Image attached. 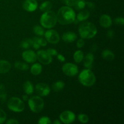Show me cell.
<instances>
[{
  "instance_id": "obj_1",
  "label": "cell",
  "mask_w": 124,
  "mask_h": 124,
  "mask_svg": "<svg viewBox=\"0 0 124 124\" xmlns=\"http://www.w3.org/2000/svg\"><path fill=\"white\" fill-rule=\"evenodd\" d=\"M57 21L62 25H68L74 22L76 19L75 11L69 6L61 7L56 15Z\"/></svg>"
},
{
  "instance_id": "obj_2",
  "label": "cell",
  "mask_w": 124,
  "mask_h": 124,
  "mask_svg": "<svg viewBox=\"0 0 124 124\" xmlns=\"http://www.w3.org/2000/svg\"><path fill=\"white\" fill-rule=\"evenodd\" d=\"M79 34L82 39H92L96 35L98 30L93 23L90 22H84L81 23L78 28Z\"/></svg>"
},
{
  "instance_id": "obj_3",
  "label": "cell",
  "mask_w": 124,
  "mask_h": 124,
  "mask_svg": "<svg viewBox=\"0 0 124 124\" xmlns=\"http://www.w3.org/2000/svg\"><path fill=\"white\" fill-rule=\"evenodd\" d=\"M56 23V14L52 10L44 12L40 18V23L41 25L46 29H50L54 27Z\"/></svg>"
},
{
  "instance_id": "obj_4",
  "label": "cell",
  "mask_w": 124,
  "mask_h": 124,
  "mask_svg": "<svg viewBox=\"0 0 124 124\" xmlns=\"http://www.w3.org/2000/svg\"><path fill=\"white\" fill-rule=\"evenodd\" d=\"M80 83L85 87H92L96 82V76L90 69L83 70L79 75Z\"/></svg>"
},
{
  "instance_id": "obj_5",
  "label": "cell",
  "mask_w": 124,
  "mask_h": 124,
  "mask_svg": "<svg viewBox=\"0 0 124 124\" xmlns=\"http://www.w3.org/2000/svg\"><path fill=\"white\" fill-rule=\"evenodd\" d=\"M28 104L30 110L35 113L41 112L44 107L43 99L39 96H33L28 99Z\"/></svg>"
},
{
  "instance_id": "obj_6",
  "label": "cell",
  "mask_w": 124,
  "mask_h": 124,
  "mask_svg": "<svg viewBox=\"0 0 124 124\" xmlns=\"http://www.w3.org/2000/svg\"><path fill=\"white\" fill-rule=\"evenodd\" d=\"M7 107L10 110L16 113H20L24 111L25 105L23 101L17 97H12L7 102Z\"/></svg>"
},
{
  "instance_id": "obj_7",
  "label": "cell",
  "mask_w": 124,
  "mask_h": 124,
  "mask_svg": "<svg viewBox=\"0 0 124 124\" xmlns=\"http://www.w3.org/2000/svg\"><path fill=\"white\" fill-rule=\"evenodd\" d=\"M63 73L66 76L69 77H73L78 73V67L77 65L73 63H66L64 64L62 67Z\"/></svg>"
},
{
  "instance_id": "obj_8",
  "label": "cell",
  "mask_w": 124,
  "mask_h": 124,
  "mask_svg": "<svg viewBox=\"0 0 124 124\" xmlns=\"http://www.w3.org/2000/svg\"><path fill=\"white\" fill-rule=\"evenodd\" d=\"M45 38L47 42L52 44H58L60 41V37L58 33L56 30L50 29L44 33Z\"/></svg>"
},
{
  "instance_id": "obj_9",
  "label": "cell",
  "mask_w": 124,
  "mask_h": 124,
  "mask_svg": "<svg viewBox=\"0 0 124 124\" xmlns=\"http://www.w3.org/2000/svg\"><path fill=\"white\" fill-rule=\"evenodd\" d=\"M75 113L69 110L63 111L59 115V119L61 122L65 124H70L73 123L75 120Z\"/></svg>"
},
{
  "instance_id": "obj_10",
  "label": "cell",
  "mask_w": 124,
  "mask_h": 124,
  "mask_svg": "<svg viewBox=\"0 0 124 124\" xmlns=\"http://www.w3.org/2000/svg\"><path fill=\"white\" fill-rule=\"evenodd\" d=\"M36 56L38 60L42 64L48 65L52 62V56L50 55L46 50H39L36 53Z\"/></svg>"
},
{
  "instance_id": "obj_11",
  "label": "cell",
  "mask_w": 124,
  "mask_h": 124,
  "mask_svg": "<svg viewBox=\"0 0 124 124\" xmlns=\"http://www.w3.org/2000/svg\"><path fill=\"white\" fill-rule=\"evenodd\" d=\"M36 93L40 96H47L50 93V88L47 84L40 82L35 86Z\"/></svg>"
},
{
  "instance_id": "obj_12",
  "label": "cell",
  "mask_w": 124,
  "mask_h": 124,
  "mask_svg": "<svg viewBox=\"0 0 124 124\" xmlns=\"http://www.w3.org/2000/svg\"><path fill=\"white\" fill-rule=\"evenodd\" d=\"M22 58L28 63H33L37 60L36 53L32 50H25L22 53Z\"/></svg>"
},
{
  "instance_id": "obj_13",
  "label": "cell",
  "mask_w": 124,
  "mask_h": 124,
  "mask_svg": "<svg viewBox=\"0 0 124 124\" xmlns=\"http://www.w3.org/2000/svg\"><path fill=\"white\" fill-rule=\"evenodd\" d=\"M23 6L24 9L27 12H34L38 7V2L36 0H25Z\"/></svg>"
},
{
  "instance_id": "obj_14",
  "label": "cell",
  "mask_w": 124,
  "mask_h": 124,
  "mask_svg": "<svg viewBox=\"0 0 124 124\" xmlns=\"http://www.w3.org/2000/svg\"><path fill=\"white\" fill-rule=\"evenodd\" d=\"M99 24L102 27L108 28L112 25V19L108 15H102L99 18Z\"/></svg>"
},
{
  "instance_id": "obj_15",
  "label": "cell",
  "mask_w": 124,
  "mask_h": 124,
  "mask_svg": "<svg viewBox=\"0 0 124 124\" xmlns=\"http://www.w3.org/2000/svg\"><path fill=\"white\" fill-rule=\"evenodd\" d=\"M77 38V35L73 31H67L65 32L62 36L63 41L67 43H71L74 42Z\"/></svg>"
},
{
  "instance_id": "obj_16",
  "label": "cell",
  "mask_w": 124,
  "mask_h": 124,
  "mask_svg": "<svg viewBox=\"0 0 124 124\" xmlns=\"http://www.w3.org/2000/svg\"><path fill=\"white\" fill-rule=\"evenodd\" d=\"M84 66L86 69H90L93 66V63L94 61V55L92 53H89L84 58Z\"/></svg>"
},
{
  "instance_id": "obj_17",
  "label": "cell",
  "mask_w": 124,
  "mask_h": 124,
  "mask_svg": "<svg viewBox=\"0 0 124 124\" xmlns=\"http://www.w3.org/2000/svg\"><path fill=\"white\" fill-rule=\"evenodd\" d=\"M12 67V65L8 61L6 60H0V74L8 73Z\"/></svg>"
},
{
  "instance_id": "obj_18",
  "label": "cell",
  "mask_w": 124,
  "mask_h": 124,
  "mask_svg": "<svg viewBox=\"0 0 124 124\" xmlns=\"http://www.w3.org/2000/svg\"><path fill=\"white\" fill-rule=\"evenodd\" d=\"M23 90L24 92L27 95H30L34 92V88L33 84L30 81H27L23 84Z\"/></svg>"
},
{
  "instance_id": "obj_19",
  "label": "cell",
  "mask_w": 124,
  "mask_h": 124,
  "mask_svg": "<svg viewBox=\"0 0 124 124\" xmlns=\"http://www.w3.org/2000/svg\"><path fill=\"white\" fill-rule=\"evenodd\" d=\"M90 12L87 10H82L81 12H79L78 14L76 19L79 22L84 21L87 20L90 16Z\"/></svg>"
},
{
  "instance_id": "obj_20",
  "label": "cell",
  "mask_w": 124,
  "mask_h": 124,
  "mask_svg": "<svg viewBox=\"0 0 124 124\" xmlns=\"http://www.w3.org/2000/svg\"><path fill=\"white\" fill-rule=\"evenodd\" d=\"M102 57L107 61H112L115 59V54L110 50H105L102 52Z\"/></svg>"
},
{
  "instance_id": "obj_21",
  "label": "cell",
  "mask_w": 124,
  "mask_h": 124,
  "mask_svg": "<svg viewBox=\"0 0 124 124\" xmlns=\"http://www.w3.org/2000/svg\"><path fill=\"white\" fill-rule=\"evenodd\" d=\"M42 67L41 65L39 63H35L33 65H31V68H30V72L32 75H35V76H37V75L41 74L42 72Z\"/></svg>"
},
{
  "instance_id": "obj_22",
  "label": "cell",
  "mask_w": 124,
  "mask_h": 124,
  "mask_svg": "<svg viewBox=\"0 0 124 124\" xmlns=\"http://www.w3.org/2000/svg\"><path fill=\"white\" fill-rule=\"evenodd\" d=\"M65 87V83L61 81H58L54 82L52 85V89L55 92H59L62 90Z\"/></svg>"
},
{
  "instance_id": "obj_23",
  "label": "cell",
  "mask_w": 124,
  "mask_h": 124,
  "mask_svg": "<svg viewBox=\"0 0 124 124\" xmlns=\"http://www.w3.org/2000/svg\"><path fill=\"white\" fill-rule=\"evenodd\" d=\"M84 58V54L81 50L76 51L73 54L74 61L77 63H80L82 61Z\"/></svg>"
},
{
  "instance_id": "obj_24",
  "label": "cell",
  "mask_w": 124,
  "mask_h": 124,
  "mask_svg": "<svg viewBox=\"0 0 124 124\" xmlns=\"http://www.w3.org/2000/svg\"><path fill=\"white\" fill-rule=\"evenodd\" d=\"M52 6H53V5L50 1H45L43 3L41 4L39 7V9L40 10L43 12H47V11H49L52 9Z\"/></svg>"
},
{
  "instance_id": "obj_25",
  "label": "cell",
  "mask_w": 124,
  "mask_h": 124,
  "mask_svg": "<svg viewBox=\"0 0 124 124\" xmlns=\"http://www.w3.org/2000/svg\"><path fill=\"white\" fill-rule=\"evenodd\" d=\"M85 5L86 2L84 0H76L73 7H75V9L79 10L84 9V8L85 7Z\"/></svg>"
},
{
  "instance_id": "obj_26",
  "label": "cell",
  "mask_w": 124,
  "mask_h": 124,
  "mask_svg": "<svg viewBox=\"0 0 124 124\" xmlns=\"http://www.w3.org/2000/svg\"><path fill=\"white\" fill-rule=\"evenodd\" d=\"M14 67L16 69H18L21 71H26L29 69V65L25 63L21 62L19 61L15 62L14 64Z\"/></svg>"
},
{
  "instance_id": "obj_27",
  "label": "cell",
  "mask_w": 124,
  "mask_h": 124,
  "mask_svg": "<svg viewBox=\"0 0 124 124\" xmlns=\"http://www.w3.org/2000/svg\"><path fill=\"white\" fill-rule=\"evenodd\" d=\"M33 43V39H25L21 41L20 44V46L21 48H24V49H27V48H30L31 47Z\"/></svg>"
},
{
  "instance_id": "obj_28",
  "label": "cell",
  "mask_w": 124,
  "mask_h": 124,
  "mask_svg": "<svg viewBox=\"0 0 124 124\" xmlns=\"http://www.w3.org/2000/svg\"><path fill=\"white\" fill-rule=\"evenodd\" d=\"M33 31L34 33L36 35L39 36H42L44 35V29L41 26H39V25H35L33 27Z\"/></svg>"
},
{
  "instance_id": "obj_29",
  "label": "cell",
  "mask_w": 124,
  "mask_h": 124,
  "mask_svg": "<svg viewBox=\"0 0 124 124\" xmlns=\"http://www.w3.org/2000/svg\"><path fill=\"white\" fill-rule=\"evenodd\" d=\"M0 99L2 102H5L7 99V94L5 91L4 85L0 84Z\"/></svg>"
},
{
  "instance_id": "obj_30",
  "label": "cell",
  "mask_w": 124,
  "mask_h": 124,
  "mask_svg": "<svg viewBox=\"0 0 124 124\" xmlns=\"http://www.w3.org/2000/svg\"><path fill=\"white\" fill-rule=\"evenodd\" d=\"M78 121L82 124H86L89 121V117L85 114H79L78 116Z\"/></svg>"
},
{
  "instance_id": "obj_31",
  "label": "cell",
  "mask_w": 124,
  "mask_h": 124,
  "mask_svg": "<svg viewBox=\"0 0 124 124\" xmlns=\"http://www.w3.org/2000/svg\"><path fill=\"white\" fill-rule=\"evenodd\" d=\"M33 39L36 41L39 44L40 46H42V47H45L47 46V41L46 39L42 38H38V37H35L33 38Z\"/></svg>"
},
{
  "instance_id": "obj_32",
  "label": "cell",
  "mask_w": 124,
  "mask_h": 124,
  "mask_svg": "<svg viewBox=\"0 0 124 124\" xmlns=\"http://www.w3.org/2000/svg\"><path fill=\"white\" fill-rule=\"evenodd\" d=\"M51 123L52 122L50 121V119L47 116H42L40 117L38 121L39 124H49Z\"/></svg>"
},
{
  "instance_id": "obj_33",
  "label": "cell",
  "mask_w": 124,
  "mask_h": 124,
  "mask_svg": "<svg viewBox=\"0 0 124 124\" xmlns=\"http://www.w3.org/2000/svg\"><path fill=\"white\" fill-rule=\"evenodd\" d=\"M7 118V115L5 111L1 108H0V124H2L6 121Z\"/></svg>"
},
{
  "instance_id": "obj_34",
  "label": "cell",
  "mask_w": 124,
  "mask_h": 124,
  "mask_svg": "<svg viewBox=\"0 0 124 124\" xmlns=\"http://www.w3.org/2000/svg\"><path fill=\"white\" fill-rule=\"evenodd\" d=\"M115 24L117 25H123L124 24V19L122 17H117L115 19Z\"/></svg>"
},
{
  "instance_id": "obj_35",
  "label": "cell",
  "mask_w": 124,
  "mask_h": 124,
  "mask_svg": "<svg viewBox=\"0 0 124 124\" xmlns=\"http://www.w3.org/2000/svg\"><path fill=\"white\" fill-rule=\"evenodd\" d=\"M46 51L50 56H56L58 54V52L56 50L54 49V48H48Z\"/></svg>"
},
{
  "instance_id": "obj_36",
  "label": "cell",
  "mask_w": 124,
  "mask_h": 124,
  "mask_svg": "<svg viewBox=\"0 0 124 124\" xmlns=\"http://www.w3.org/2000/svg\"><path fill=\"white\" fill-rule=\"evenodd\" d=\"M76 45H77L78 48H82V47H83L85 45V42H84V39L81 38V39H78Z\"/></svg>"
},
{
  "instance_id": "obj_37",
  "label": "cell",
  "mask_w": 124,
  "mask_h": 124,
  "mask_svg": "<svg viewBox=\"0 0 124 124\" xmlns=\"http://www.w3.org/2000/svg\"><path fill=\"white\" fill-rule=\"evenodd\" d=\"M64 2L65 3V4L67 6L69 7H73L75 4L76 0H64Z\"/></svg>"
},
{
  "instance_id": "obj_38",
  "label": "cell",
  "mask_w": 124,
  "mask_h": 124,
  "mask_svg": "<svg viewBox=\"0 0 124 124\" xmlns=\"http://www.w3.org/2000/svg\"><path fill=\"white\" fill-rule=\"evenodd\" d=\"M19 122L18 121H17L15 119H10L9 120L6 122L7 124H19Z\"/></svg>"
},
{
  "instance_id": "obj_39",
  "label": "cell",
  "mask_w": 124,
  "mask_h": 124,
  "mask_svg": "<svg viewBox=\"0 0 124 124\" xmlns=\"http://www.w3.org/2000/svg\"><path fill=\"white\" fill-rule=\"evenodd\" d=\"M32 46V47H33L35 50H38L40 48L39 44L36 41H35V40H33V43H32V46Z\"/></svg>"
},
{
  "instance_id": "obj_40",
  "label": "cell",
  "mask_w": 124,
  "mask_h": 124,
  "mask_svg": "<svg viewBox=\"0 0 124 124\" xmlns=\"http://www.w3.org/2000/svg\"><path fill=\"white\" fill-rule=\"evenodd\" d=\"M56 56H57V58H58V59L60 62H64L65 61V57H64V55H62V54H58Z\"/></svg>"
},
{
  "instance_id": "obj_41",
  "label": "cell",
  "mask_w": 124,
  "mask_h": 124,
  "mask_svg": "<svg viewBox=\"0 0 124 124\" xmlns=\"http://www.w3.org/2000/svg\"><path fill=\"white\" fill-rule=\"evenodd\" d=\"M107 37L108 38H113V37L114 36V31H113L112 30H108L107 32Z\"/></svg>"
},
{
  "instance_id": "obj_42",
  "label": "cell",
  "mask_w": 124,
  "mask_h": 124,
  "mask_svg": "<svg viewBox=\"0 0 124 124\" xmlns=\"http://www.w3.org/2000/svg\"><path fill=\"white\" fill-rule=\"evenodd\" d=\"M86 4H87L88 7H89L90 8H91V9H93V8H94V7H95V6H94V4L92 2H86Z\"/></svg>"
},
{
  "instance_id": "obj_43",
  "label": "cell",
  "mask_w": 124,
  "mask_h": 124,
  "mask_svg": "<svg viewBox=\"0 0 124 124\" xmlns=\"http://www.w3.org/2000/svg\"><path fill=\"white\" fill-rule=\"evenodd\" d=\"M23 99L24 101H27L29 99V97H28L27 94H25V95L23 96Z\"/></svg>"
},
{
  "instance_id": "obj_44",
  "label": "cell",
  "mask_w": 124,
  "mask_h": 124,
  "mask_svg": "<svg viewBox=\"0 0 124 124\" xmlns=\"http://www.w3.org/2000/svg\"><path fill=\"white\" fill-rule=\"evenodd\" d=\"M61 122L58 121V120H55V121L53 122V124H61Z\"/></svg>"
}]
</instances>
